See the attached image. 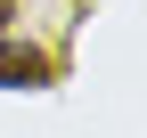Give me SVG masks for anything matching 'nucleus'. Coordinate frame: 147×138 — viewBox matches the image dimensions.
<instances>
[{"label": "nucleus", "mask_w": 147, "mask_h": 138, "mask_svg": "<svg viewBox=\"0 0 147 138\" xmlns=\"http://www.w3.org/2000/svg\"><path fill=\"white\" fill-rule=\"evenodd\" d=\"M49 81V57L33 41H8V33H0V90H41Z\"/></svg>", "instance_id": "1"}, {"label": "nucleus", "mask_w": 147, "mask_h": 138, "mask_svg": "<svg viewBox=\"0 0 147 138\" xmlns=\"http://www.w3.org/2000/svg\"><path fill=\"white\" fill-rule=\"evenodd\" d=\"M0 33H8V0H0Z\"/></svg>", "instance_id": "2"}]
</instances>
